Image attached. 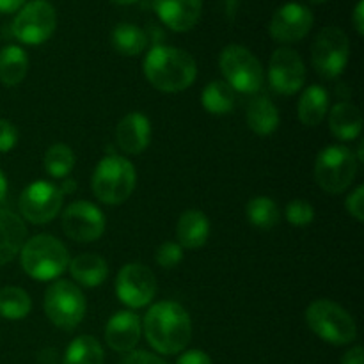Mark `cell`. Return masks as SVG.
<instances>
[{
	"label": "cell",
	"instance_id": "6da1fadb",
	"mask_svg": "<svg viewBox=\"0 0 364 364\" xmlns=\"http://www.w3.org/2000/svg\"><path fill=\"white\" fill-rule=\"evenodd\" d=\"M142 333L153 350L159 354H180L192 340L191 315L174 301L156 302L142 320Z\"/></svg>",
	"mask_w": 364,
	"mask_h": 364
},
{
	"label": "cell",
	"instance_id": "7a4b0ae2",
	"mask_svg": "<svg viewBox=\"0 0 364 364\" xmlns=\"http://www.w3.org/2000/svg\"><path fill=\"white\" fill-rule=\"evenodd\" d=\"M144 77L162 92H181L198 78V64L194 57L176 46H151L142 63Z\"/></svg>",
	"mask_w": 364,
	"mask_h": 364
},
{
	"label": "cell",
	"instance_id": "3957f363",
	"mask_svg": "<svg viewBox=\"0 0 364 364\" xmlns=\"http://www.w3.org/2000/svg\"><path fill=\"white\" fill-rule=\"evenodd\" d=\"M23 272L36 281H52L66 272L70 252L59 238L52 235H36L25 240L20 251Z\"/></svg>",
	"mask_w": 364,
	"mask_h": 364
},
{
	"label": "cell",
	"instance_id": "277c9868",
	"mask_svg": "<svg viewBox=\"0 0 364 364\" xmlns=\"http://www.w3.org/2000/svg\"><path fill=\"white\" fill-rule=\"evenodd\" d=\"M135 185H137V173L134 164L116 153L100 160L91 180V188L98 201L110 206L127 201L134 194Z\"/></svg>",
	"mask_w": 364,
	"mask_h": 364
},
{
	"label": "cell",
	"instance_id": "5b68a950",
	"mask_svg": "<svg viewBox=\"0 0 364 364\" xmlns=\"http://www.w3.org/2000/svg\"><path fill=\"white\" fill-rule=\"evenodd\" d=\"M306 323L326 343L350 345L358 338V326L350 313L327 299L313 301L306 309Z\"/></svg>",
	"mask_w": 364,
	"mask_h": 364
},
{
	"label": "cell",
	"instance_id": "8992f818",
	"mask_svg": "<svg viewBox=\"0 0 364 364\" xmlns=\"http://www.w3.org/2000/svg\"><path fill=\"white\" fill-rule=\"evenodd\" d=\"M43 308L53 326L63 331H73L84 320L87 304L78 284L59 279L46 288Z\"/></svg>",
	"mask_w": 364,
	"mask_h": 364
},
{
	"label": "cell",
	"instance_id": "52a82bcc",
	"mask_svg": "<svg viewBox=\"0 0 364 364\" xmlns=\"http://www.w3.org/2000/svg\"><path fill=\"white\" fill-rule=\"evenodd\" d=\"M219 68L224 82L233 87L235 92L255 95L263 87L265 73L258 57L242 45H228L219 55Z\"/></svg>",
	"mask_w": 364,
	"mask_h": 364
},
{
	"label": "cell",
	"instance_id": "ba28073f",
	"mask_svg": "<svg viewBox=\"0 0 364 364\" xmlns=\"http://www.w3.org/2000/svg\"><path fill=\"white\" fill-rule=\"evenodd\" d=\"M358 166L354 151L347 146H327L315 160V180L322 191L341 194L355 180Z\"/></svg>",
	"mask_w": 364,
	"mask_h": 364
},
{
	"label": "cell",
	"instance_id": "9c48e42d",
	"mask_svg": "<svg viewBox=\"0 0 364 364\" xmlns=\"http://www.w3.org/2000/svg\"><path fill=\"white\" fill-rule=\"evenodd\" d=\"M57 27V13L46 0L27 2L14 16L11 31L23 45H43L53 36Z\"/></svg>",
	"mask_w": 364,
	"mask_h": 364
},
{
	"label": "cell",
	"instance_id": "30bf717a",
	"mask_svg": "<svg viewBox=\"0 0 364 364\" xmlns=\"http://www.w3.org/2000/svg\"><path fill=\"white\" fill-rule=\"evenodd\" d=\"M350 57V43L340 27H326L318 32L311 46V63L316 73L326 78H338L345 71Z\"/></svg>",
	"mask_w": 364,
	"mask_h": 364
},
{
	"label": "cell",
	"instance_id": "8fae6325",
	"mask_svg": "<svg viewBox=\"0 0 364 364\" xmlns=\"http://www.w3.org/2000/svg\"><path fill=\"white\" fill-rule=\"evenodd\" d=\"M64 196L55 183L46 180L32 181L21 192L18 208L23 219L32 224H48L59 215L63 208Z\"/></svg>",
	"mask_w": 364,
	"mask_h": 364
},
{
	"label": "cell",
	"instance_id": "7c38bea8",
	"mask_svg": "<svg viewBox=\"0 0 364 364\" xmlns=\"http://www.w3.org/2000/svg\"><path fill=\"white\" fill-rule=\"evenodd\" d=\"M156 294V277L142 263H128L117 272L116 295L128 309H141L151 304Z\"/></svg>",
	"mask_w": 364,
	"mask_h": 364
},
{
	"label": "cell",
	"instance_id": "4fadbf2b",
	"mask_svg": "<svg viewBox=\"0 0 364 364\" xmlns=\"http://www.w3.org/2000/svg\"><path fill=\"white\" fill-rule=\"evenodd\" d=\"M68 238L80 244H91L105 233L107 220L102 210L89 201H75L66 206L60 217Z\"/></svg>",
	"mask_w": 364,
	"mask_h": 364
},
{
	"label": "cell",
	"instance_id": "5bb4252c",
	"mask_svg": "<svg viewBox=\"0 0 364 364\" xmlns=\"http://www.w3.org/2000/svg\"><path fill=\"white\" fill-rule=\"evenodd\" d=\"M269 84L277 95L291 96L306 84V66L299 52L281 46L272 53L269 63Z\"/></svg>",
	"mask_w": 364,
	"mask_h": 364
},
{
	"label": "cell",
	"instance_id": "9a60e30c",
	"mask_svg": "<svg viewBox=\"0 0 364 364\" xmlns=\"http://www.w3.org/2000/svg\"><path fill=\"white\" fill-rule=\"evenodd\" d=\"M315 23L313 11L308 6L299 2H287L277 7L276 13L270 20L269 32L274 41L290 45V43H299L309 34Z\"/></svg>",
	"mask_w": 364,
	"mask_h": 364
},
{
	"label": "cell",
	"instance_id": "2e32d148",
	"mask_svg": "<svg viewBox=\"0 0 364 364\" xmlns=\"http://www.w3.org/2000/svg\"><path fill=\"white\" fill-rule=\"evenodd\" d=\"M142 320L132 309L117 311L105 326V341L114 352L130 354L141 341Z\"/></svg>",
	"mask_w": 364,
	"mask_h": 364
},
{
	"label": "cell",
	"instance_id": "e0dca14e",
	"mask_svg": "<svg viewBox=\"0 0 364 364\" xmlns=\"http://www.w3.org/2000/svg\"><path fill=\"white\" fill-rule=\"evenodd\" d=\"M151 4L160 21L174 32L192 31L203 13V0H151Z\"/></svg>",
	"mask_w": 364,
	"mask_h": 364
},
{
	"label": "cell",
	"instance_id": "ac0fdd59",
	"mask_svg": "<svg viewBox=\"0 0 364 364\" xmlns=\"http://www.w3.org/2000/svg\"><path fill=\"white\" fill-rule=\"evenodd\" d=\"M117 146L127 155H139L144 151L151 141V123L142 112H130L117 123Z\"/></svg>",
	"mask_w": 364,
	"mask_h": 364
},
{
	"label": "cell",
	"instance_id": "d6986e66",
	"mask_svg": "<svg viewBox=\"0 0 364 364\" xmlns=\"http://www.w3.org/2000/svg\"><path fill=\"white\" fill-rule=\"evenodd\" d=\"M27 240V228L21 217L9 210H0V267L13 262Z\"/></svg>",
	"mask_w": 364,
	"mask_h": 364
},
{
	"label": "cell",
	"instance_id": "ffe728a7",
	"mask_svg": "<svg viewBox=\"0 0 364 364\" xmlns=\"http://www.w3.org/2000/svg\"><path fill=\"white\" fill-rule=\"evenodd\" d=\"M210 220L201 210H185L176 224V240L181 249H199L208 242Z\"/></svg>",
	"mask_w": 364,
	"mask_h": 364
},
{
	"label": "cell",
	"instance_id": "44dd1931",
	"mask_svg": "<svg viewBox=\"0 0 364 364\" xmlns=\"http://www.w3.org/2000/svg\"><path fill=\"white\" fill-rule=\"evenodd\" d=\"M68 269H70V274L75 279V283L85 288L102 287L107 281V277H109V265H107V262L102 256L92 255V252H82L77 258L70 259Z\"/></svg>",
	"mask_w": 364,
	"mask_h": 364
},
{
	"label": "cell",
	"instance_id": "7402d4cb",
	"mask_svg": "<svg viewBox=\"0 0 364 364\" xmlns=\"http://www.w3.org/2000/svg\"><path fill=\"white\" fill-rule=\"evenodd\" d=\"M329 130L340 141H355L363 132V114L354 103L340 102L329 110Z\"/></svg>",
	"mask_w": 364,
	"mask_h": 364
},
{
	"label": "cell",
	"instance_id": "603a6c76",
	"mask_svg": "<svg viewBox=\"0 0 364 364\" xmlns=\"http://www.w3.org/2000/svg\"><path fill=\"white\" fill-rule=\"evenodd\" d=\"M245 121H247V127L256 135L265 137V135L274 134L277 130V127H279V110H277L276 103L270 98H267V96H256L247 105Z\"/></svg>",
	"mask_w": 364,
	"mask_h": 364
},
{
	"label": "cell",
	"instance_id": "cb8c5ba5",
	"mask_svg": "<svg viewBox=\"0 0 364 364\" xmlns=\"http://www.w3.org/2000/svg\"><path fill=\"white\" fill-rule=\"evenodd\" d=\"M329 112V92L322 85H309L299 98L297 114L304 127H318Z\"/></svg>",
	"mask_w": 364,
	"mask_h": 364
},
{
	"label": "cell",
	"instance_id": "d4e9b609",
	"mask_svg": "<svg viewBox=\"0 0 364 364\" xmlns=\"http://www.w3.org/2000/svg\"><path fill=\"white\" fill-rule=\"evenodd\" d=\"M28 71V55L21 46L7 45L0 50V82L6 87H16Z\"/></svg>",
	"mask_w": 364,
	"mask_h": 364
},
{
	"label": "cell",
	"instance_id": "484cf974",
	"mask_svg": "<svg viewBox=\"0 0 364 364\" xmlns=\"http://www.w3.org/2000/svg\"><path fill=\"white\" fill-rule=\"evenodd\" d=\"M237 92L224 80H213L201 92V105L212 116H226L235 109Z\"/></svg>",
	"mask_w": 364,
	"mask_h": 364
},
{
	"label": "cell",
	"instance_id": "4316f807",
	"mask_svg": "<svg viewBox=\"0 0 364 364\" xmlns=\"http://www.w3.org/2000/svg\"><path fill=\"white\" fill-rule=\"evenodd\" d=\"M148 34L134 23H117L110 34L114 50L124 57H135L148 46Z\"/></svg>",
	"mask_w": 364,
	"mask_h": 364
},
{
	"label": "cell",
	"instance_id": "83f0119b",
	"mask_svg": "<svg viewBox=\"0 0 364 364\" xmlns=\"http://www.w3.org/2000/svg\"><path fill=\"white\" fill-rule=\"evenodd\" d=\"M105 352L100 341L89 334L75 338L66 348L63 364H103Z\"/></svg>",
	"mask_w": 364,
	"mask_h": 364
},
{
	"label": "cell",
	"instance_id": "f1b7e54d",
	"mask_svg": "<svg viewBox=\"0 0 364 364\" xmlns=\"http://www.w3.org/2000/svg\"><path fill=\"white\" fill-rule=\"evenodd\" d=\"M245 215L247 220L258 230H274L281 220L279 206L276 201L267 196H256L245 205Z\"/></svg>",
	"mask_w": 364,
	"mask_h": 364
},
{
	"label": "cell",
	"instance_id": "f546056e",
	"mask_svg": "<svg viewBox=\"0 0 364 364\" xmlns=\"http://www.w3.org/2000/svg\"><path fill=\"white\" fill-rule=\"evenodd\" d=\"M32 299L23 288L6 287L0 290V316L6 320H21L31 313Z\"/></svg>",
	"mask_w": 364,
	"mask_h": 364
},
{
	"label": "cell",
	"instance_id": "4dcf8cb0",
	"mask_svg": "<svg viewBox=\"0 0 364 364\" xmlns=\"http://www.w3.org/2000/svg\"><path fill=\"white\" fill-rule=\"evenodd\" d=\"M75 162V153L70 146L66 144H53L46 149L45 159H43V164H45L46 173L52 178H68V174L73 171Z\"/></svg>",
	"mask_w": 364,
	"mask_h": 364
},
{
	"label": "cell",
	"instance_id": "1f68e13d",
	"mask_svg": "<svg viewBox=\"0 0 364 364\" xmlns=\"http://www.w3.org/2000/svg\"><path fill=\"white\" fill-rule=\"evenodd\" d=\"M284 215L291 226L306 228L315 220V208H313L311 203L304 201V199H294V201L288 203Z\"/></svg>",
	"mask_w": 364,
	"mask_h": 364
},
{
	"label": "cell",
	"instance_id": "d6a6232c",
	"mask_svg": "<svg viewBox=\"0 0 364 364\" xmlns=\"http://www.w3.org/2000/svg\"><path fill=\"white\" fill-rule=\"evenodd\" d=\"M155 259L162 269H174L183 259V249L178 242H164L155 252Z\"/></svg>",
	"mask_w": 364,
	"mask_h": 364
},
{
	"label": "cell",
	"instance_id": "836d02e7",
	"mask_svg": "<svg viewBox=\"0 0 364 364\" xmlns=\"http://www.w3.org/2000/svg\"><path fill=\"white\" fill-rule=\"evenodd\" d=\"M345 208H347L348 215L354 217L358 223L364 220V187L358 185L350 196L345 199Z\"/></svg>",
	"mask_w": 364,
	"mask_h": 364
},
{
	"label": "cell",
	"instance_id": "e575fe53",
	"mask_svg": "<svg viewBox=\"0 0 364 364\" xmlns=\"http://www.w3.org/2000/svg\"><path fill=\"white\" fill-rule=\"evenodd\" d=\"M18 144V130L11 121L0 119V153H7Z\"/></svg>",
	"mask_w": 364,
	"mask_h": 364
},
{
	"label": "cell",
	"instance_id": "d590c367",
	"mask_svg": "<svg viewBox=\"0 0 364 364\" xmlns=\"http://www.w3.org/2000/svg\"><path fill=\"white\" fill-rule=\"evenodd\" d=\"M123 364H167L162 358L156 354H151L148 350H132L127 354Z\"/></svg>",
	"mask_w": 364,
	"mask_h": 364
},
{
	"label": "cell",
	"instance_id": "8d00e7d4",
	"mask_svg": "<svg viewBox=\"0 0 364 364\" xmlns=\"http://www.w3.org/2000/svg\"><path fill=\"white\" fill-rule=\"evenodd\" d=\"M176 364H213V363H212V358H210L206 352L194 348V350H185L183 354L178 358Z\"/></svg>",
	"mask_w": 364,
	"mask_h": 364
},
{
	"label": "cell",
	"instance_id": "74e56055",
	"mask_svg": "<svg viewBox=\"0 0 364 364\" xmlns=\"http://www.w3.org/2000/svg\"><path fill=\"white\" fill-rule=\"evenodd\" d=\"M352 23H354L355 32H358L359 36H363L364 34V0H359V2L355 4V9L354 13H352Z\"/></svg>",
	"mask_w": 364,
	"mask_h": 364
},
{
	"label": "cell",
	"instance_id": "f35d334b",
	"mask_svg": "<svg viewBox=\"0 0 364 364\" xmlns=\"http://www.w3.org/2000/svg\"><path fill=\"white\" fill-rule=\"evenodd\" d=\"M341 364H364V354L363 348L359 347H352L350 350H347L341 358Z\"/></svg>",
	"mask_w": 364,
	"mask_h": 364
},
{
	"label": "cell",
	"instance_id": "ab89813d",
	"mask_svg": "<svg viewBox=\"0 0 364 364\" xmlns=\"http://www.w3.org/2000/svg\"><path fill=\"white\" fill-rule=\"evenodd\" d=\"M27 4V0H0V13H16Z\"/></svg>",
	"mask_w": 364,
	"mask_h": 364
},
{
	"label": "cell",
	"instance_id": "60d3db41",
	"mask_svg": "<svg viewBox=\"0 0 364 364\" xmlns=\"http://www.w3.org/2000/svg\"><path fill=\"white\" fill-rule=\"evenodd\" d=\"M60 192H63V196L64 194H73L75 191H77V183H75V180H71V178H66V180L63 181V185H60Z\"/></svg>",
	"mask_w": 364,
	"mask_h": 364
},
{
	"label": "cell",
	"instance_id": "b9f144b4",
	"mask_svg": "<svg viewBox=\"0 0 364 364\" xmlns=\"http://www.w3.org/2000/svg\"><path fill=\"white\" fill-rule=\"evenodd\" d=\"M6 196H7V178L6 174L0 171V203L6 199Z\"/></svg>",
	"mask_w": 364,
	"mask_h": 364
},
{
	"label": "cell",
	"instance_id": "7bdbcfd3",
	"mask_svg": "<svg viewBox=\"0 0 364 364\" xmlns=\"http://www.w3.org/2000/svg\"><path fill=\"white\" fill-rule=\"evenodd\" d=\"M110 2L117 4V6H130V4L139 2V0H110Z\"/></svg>",
	"mask_w": 364,
	"mask_h": 364
},
{
	"label": "cell",
	"instance_id": "ee69618b",
	"mask_svg": "<svg viewBox=\"0 0 364 364\" xmlns=\"http://www.w3.org/2000/svg\"><path fill=\"white\" fill-rule=\"evenodd\" d=\"M306 2H309V4H315V6H318V4H323V2H327V0H306Z\"/></svg>",
	"mask_w": 364,
	"mask_h": 364
}]
</instances>
